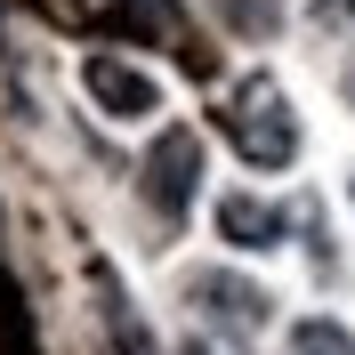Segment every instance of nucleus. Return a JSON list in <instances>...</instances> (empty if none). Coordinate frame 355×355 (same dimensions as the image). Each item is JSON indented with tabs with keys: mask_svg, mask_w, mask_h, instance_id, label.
<instances>
[{
	"mask_svg": "<svg viewBox=\"0 0 355 355\" xmlns=\"http://www.w3.org/2000/svg\"><path fill=\"white\" fill-rule=\"evenodd\" d=\"M97 299H105V323H113V339H121V355H154V339L137 331V315L121 307V291H113V275L97 266Z\"/></svg>",
	"mask_w": 355,
	"mask_h": 355,
	"instance_id": "7",
	"label": "nucleus"
},
{
	"mask_svg": "<svg viewBox=\"0 0 355 355\" xmlns=\"http://www.w3.org/2000/svg\"><path fill=\"white\" fill-rule=\"evenodd\" d=\"M186 355H202V347H186Z\"/></svg>",
	"mask_w": 355,
	"mask_h": 355,
	"instance_id": "10",
	"label": "nucleus"
},
{
	"mask_svg": "<svg viewBox=\"0 0 355 355\" xmlns=\"http://www.w3.org/2000/svg\"><path fill=\"white\" fill-rule=\"evenodd\" d=\"M81 89L113 113V121H146V113H162V81L146 65H130V57H113V49H89V57H81Z\"/></svg>",
	"mask_w": 355,
	"mask_h": 355,
	"instance_id": "3",
	"label": "nucleus"
},
{
	"mask_svg": "<svg viewBox=\"0 0 355 355\" xmlns=\"http://www.w3.org/2000/svg\"><path fill=\"white\" fill-rule=\"evenodd\" d=\"M0 339H8V355H33V331H24V299L8 291V275H0Z\"/></svg>",
	"mask_w": 355,
	"mask_h": 355,
	"instance_id": "9",
	"label": "nucleus"
},
{
	"mask_svg": "<svg viewBox=\"0 0 355 355\" xmlns=\"http://www.w3.org/2000/svg\"><path fill=\"white\" fill-rule=\"evenodd\" d=\"M226 130H234V154H243L250 170H291V162H299V121H291V97L266 81V73L234 89Z\"/></svg>",
	"mask_w": 355,
	"mask_h": 355,
	"instance_id": "1",
	"label": "nucleus"
},
{
	"mask_svg": "<svg viewBox=\"0 0 355 355\" xmlns=\"http://www.w3.org/2000/svg\"><path fill=\"white\" fill-rule=\"evenodd\" d=\"M218 234L234 250H275V243H283V210L259 202V194H226L218 202Z\"/></svg>",
	"mask_w": 355,
	"mask_h": 355,
	"instance_id": "5",
	"label": "nucleus"
},
{
	"mask_svg": "<svg viewBox=\"0 0 355 355\" xmlns=\"http://www.w3.org/2000/svg\"><path fill=\"white\" fill-rule=\"evenodd\" d=\"M194 186H202V137L186 130V121H170V130L146 146V202H154L162 218H186Z\"/></svg>",
	"mask_w": 355,
	"mask_h": 355,
	"instance_id": "2",
	"label": "nucleus"
},
{
	"mask_svg": "<svg viewBox=\"0 0 355 355\" xmlns=\"http://www.w3.org/2000/svg\"><path fill=\"white\" fill-rule=\"evenodd\" d=\"M194 299H202V315L218 323V331H234V339H259L266 331V299L259 283H243V275H194Z\"/></svg>",
	"mask_w": 355,
	"mask_h": 355,
	"instance_id": "4",
	"label": "nucleus"
},
{
	"mask_svg": "<svg viewBox=\"0 0 355 355\" xmlns=\"http://www.w3.org/2000/svg\"><path fill=\"white\" fill-rule=\"evenodd\" d=\"M291 355H355V331L331 315H307V323H291Z\"/></svg>",
	"mask_w": 355,
	"mask_h": 355,
	"instance_id": "6",
	"label": "nucleus"
},
{
	"mask_svg": "<svg viewBox=\"0 0 355 355\" xmlns=\"http://www.w3.org/2000/svg\"><path fill=\"white\" fill-rule=\"evenodd\" d=\"M226 24L250 33V41H266V33L283 24V0H226Z\"/></svg>",
	"mask_w": 355,
	"mask_h": 355,
	"instance_id": "8",
	"label": "nucleus"
}]
</instances>
